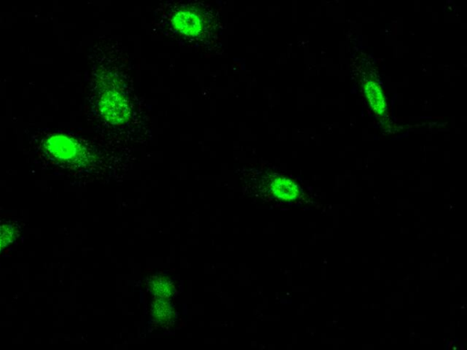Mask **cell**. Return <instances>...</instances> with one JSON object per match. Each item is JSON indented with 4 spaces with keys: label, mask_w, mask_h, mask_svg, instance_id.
I'll return each instance as SVG.
<instances>
[{
    "label": "cell",
    "mask_w": 467,
    "mask_h": 350,
    "mask_svg": "<svg viewBox=\"0 0 467 350\" xmlns=\"http://www.w3.org/2000/svg\"><path fill=\"white\" fill-rule=\"evenodd\" d=\"M366 92L374 112L377 115H382L386 110V104L380 87L375 82H368Z\"/></svg>",
    "instance_id": "cell-1"
},
{
    "label": "cell",
    "mask_w": 467,
    "mask_h": 350,
    "mask_svg": "<svg viewBox=\"0 0 467 350\" xmlns=\"http://www.w3.org/2000/svg\"><path fill=\"white\" fill-rule=\"evenodd\" d=\"M18 236L17 223L11 220H0V252L14 242Z\"/></svg>",
    "instance_id": "cell-3"
},
{
    "label": "cell",
    "mask_w": 467,
    "mask_h": 350,
    "mask_svg": "<svg viewBox=\"0 0 467 350\" xmlns=\"http://www.w3.org/2000/svg\"><path fill=\"white\" fill-rule=\"evenodd\" d=\"M273 191L278 197L291 199L296 197L297 188L290 180L278 178L274 182Z\"/></svg>",
    "instance_id": "cell-4"
},
{
    "label": "cell",
    "mask_w": 467,
    "mask_h": 350,
    "mask_svg": "<svg viewBox=\"0 0 467 350\" xmlns=\"http://www.w3.org/2000/svg\"><path fill=\"white\" fill-rule=\"evenodd\" d=\"M175 24L178 30L187 34H196L199 31V19L190 12H180L175 18Z\"/></svg>",
    "instance_id": "cell-2"
}]
</instances>
